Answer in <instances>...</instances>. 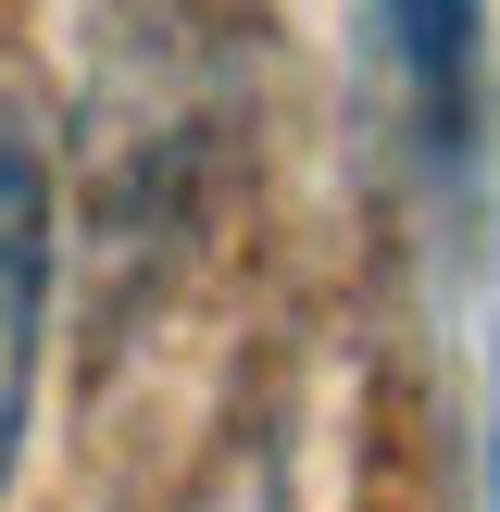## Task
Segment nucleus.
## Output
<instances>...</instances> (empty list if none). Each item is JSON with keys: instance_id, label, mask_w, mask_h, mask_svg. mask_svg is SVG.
I'll use <instances>...</instances> for the list:
<instances>
[{"instance_id": "obj_1", "label": "nucleus", "mask_w": 500, "mask_h": 512, "mask_svg": "<svg viewBox=\"0 0 500 512\" xmlns=\"http://www.w3.org/2000/svg\"><path fill=\"white\" fill-rule=\"evenodd\" d=\"M38 338H50V163L0 100V488L38 425Z\"/></svg>"}, {"instance_id": "obj_2", "label": "nucleus", "mask_w": 500, "mask_h": 512, "mask_svg": "<svg viewBox=\"0 0 500 512\" xmlns=\"http://www.w3.org/2000/svg\"><path fill=\"white\" fill-rule=\"evenodd\" d=\"M375 13H388V38H400V63H413L425 100L463 88V63H475V0H375Z\"/></svg>"}]
</instances>
